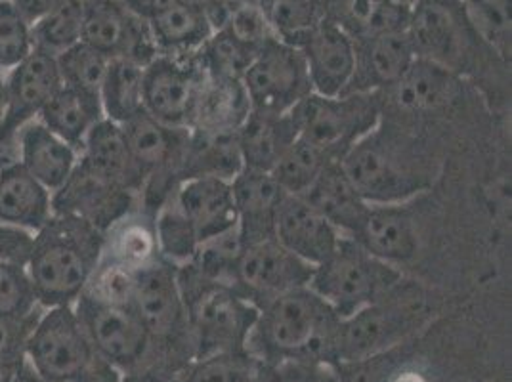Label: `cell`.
Wrapping results in <instances>:
<instances>
[{
  "label": "cell",
  "instance_id": "31",
  "mask_svg": "<svg viewBox=\"0 0 512 382\" xmlns=\"http://www.w3.org/2000/svg\"><path fill=\"white\" fill-rule=\"evenodd\" d=\"M148 23L157 52L167 56H193L214 33L213 23L205 12L180 2H174Z\"/></svg>",
  "mask_w": 512,
  "mask_h": 382
},
{
  "label": "cell",
  "instance_id": "53",
  "mask_svg": "<svg viewBox=\"0 0 512 382\" xmlns=\"http://www.w3.org/2000/svg\"><path fill=\"white\" fill-rule=\"evenodd\" d=\"M4 115H6V86H4V77L0 75V127L4 123Z\"/></svg>",
  "mask_w": 512,
  "mask_h": 382
},
{
  "label": "cell",
  "instance_id": "52",
  "mask_svg": "<svg viewBox=\"0 0 512 382\" xmlns=\"http://www.w3.org/2000/svg\"><path fill=\"white\" fill-rule=\"evenodd\" d=\"M16 382H50L43 379L39 373H35V369L23 361L22 367L16 371Z\"/></svg>",
  "mask_w": 512,
  "mask_h": 382
},
{
  "label": "cell",
  "instance_id": "13",
  "mask_svg": "<svg viewBox=\"0 0 512 382\" xmlns=\"http://www.w3.org/2000/svg\"><path fill=\"white\" fill-rule=\"evenodd\" d=\"M314 266L289 253L278 239H266L241 249L234 289L260 310L266 302L310 285Z\"/></svg>",
  "mask_w": 512,
  "mask_h": 382
},
{
  "label": "cell",
  "instance_id": "55",
  "mask_svg": "<svg viewBox=\"0 0 512 382\" xmlns=\"http://www.w3.org/2000/svg\"><path fill=\"white\" fill-rule=\"evenodd\" d=\"M0 382H16V373L6 375V377H0Z\"/></svg>",
  "mask_w": 512,
  "mask_h": 382
},
{
  "label": "cell",
  "instance_id": "54",
  "mask_svg": "<svg viewBox=\"0 0 512 382\" xmlns=\"http://www.w3.org/2000/svg\"><path fill=\"white\" fill-rule=\"evenodd\" d=\"M176 2L186 4V6H192V8H197V10H201V12L207 14V0H176Z\"/></svg>",
  "mask_w": 512,
  "mask_h": 382
},
{
  "label": "cell",
  "instance_id": "8",
  "mask_svg": "<svg viewBox=\"0 0 512 382\" xmlns=\"http://www.w3.org/2000/svg\"><path fill=\"white\" fill-rule=\"evenodd\" d=\"M96 356L73 306L46 308L25 340V361L50 382H81Z\"/></svg>",
  "mask_w": 512,
  "mask_h": 382
},
{
  "label": "cell",
  "instance_id": "9",
  "mask_svg": "<svg viewBox=\"0 0 512 382\" xmlns=\"http://www.w3.org/2000/svg\"><path fill=\"white\" fill-rule=\"evenodd\" d=\"M128 308L148 331L153 346H167L172 352L186 350L193 358L190 327L174 264L159 256L142 268L136 274Z\"/></svg>",
  "mask_w": 512,
  "mask_h": 382
},
{
  "label": "cell",
  "instance_id": "46",
  "mask_svg": "<svg viewBox=\"0 0 512 382\" xmlns=\"http://www.w3.org/2000/svg\"><path fill=\"white\" fill-rule=\"evenodd\" d=\"M33 235L20 228L0 224V262L25 266L31 255Z\"/></svg>",
  "mask_w": 512,
  "mask_h": 382
},
{
  "label": "cell",
  "instance_id": "29",
  "mask_svg": "<svg viewBox=\"0 0 512 382\" xmlns=\"http://www.w3.org/2000/svg\"><path fill=\"white\" fill-rule=\"evenodd\" d=\"M297 136L299 132L289 113L266 115L251 111L235 132L243 169L272 172Z\"/></svg>",
  "mask_w": 512,
  "mask_h": 382
},
{
  "label": "cell",
  "instance_id": "36",
  "mask_svg": "<svg viewBox=\"0 0 512 382\" xmlns=\"http://www.w3.org/2000/svg\"><path fill=\"white\" fill-rule=\"evenodd\" d=\"M331 161L339 159L331 157L327 151L314 146L306 138L297 136L295 142L281 155L278 165L272 170V176L285 193L302 195Z\"/></svg>",
  "mask_w": 512,
  "mask_h": 382
},
{
  "label": "cell",
  "instance_id": "44",
  "mask_svg": "<svg viewBox=\"0 0 512 382\" xmlns=\"http://www.w3.org/2000/svg\"><path fill=\"white\" fill-rule=\"evenodd\" d=\"M220 29H226L237 43L247 46L255 54H258L260 48L270 39L276 37L264 12L249 2L237 6Z\"/></svg>",
  "mask_w": 512,
  "mask_h": 382
},
{
  "label": "cell",
  "instance_id": "38",
  "mask_svg": "<svg viewBox=\"0 0 512 382\" xmlns=\"http://www.w3.org/2000/svg\"><path fill=\"white\" fill-rule=\"evenodd\" d=\"M266 367L249 350L220 352L192 360L182 382H262Z\"/></svg>",
  "mask_w": 512,
  "mask_h": 382
},
{
  "label": "cell",
  "instance_id": "42",
  "mask_svg": "<svg viewBox=\"0 0 512 382\" xmlns=\"http://www.w3.org/2000/svg\"><path fill=\"white\" fill-rule=\"evenodd\" d=\"M35 48L31 23L10 0H0V71H10L31 54Z\"/></svg>",
  "mask_w": 512,
  "mask_h": 382
},
{
  "label": "cell",
  "instance_id": "32",
  "mask_svg": "<svg viewBox=\"0 0 512 382\" xmlns=\"http://www.w3.org/2000/svg\"><path fill=\"white\" fill-rule=\"evenodd\" d=\"M241 169L243 161L237 148L235 132L203 134L190 130L178 170V182L195 176H214L232 182Z\"/></svg>",
  "mask_w": 512,
  "mask_h": 382
},
{
  "label": "cell",
  "instance_id": "6",
  "mask_svg": "<svg viewBox=\"0 0 512 382\" xmlns=\"http://www.w3.org/2000/svg\"><path fill=\"white\" fill-rule=\"evenodd\" d=\"M384 92L341 96L308 94L291 109L297 132L341 161L342 155L383 121Z\"/></svg>",
  "mask_w": 512,
  "mask_h": 382
},
{
  "label": "cell",
  "instance_id": "7",
  "mask_svg": "<svg viewBox=\"0 0 512 382\" xmlns=\"http://www.w3.org/2000/svg\"><path fill=\"white\" fill-rule=\"evenodd\" d=\"M423 318L425 297L402 281L386 297L341 319L337 363L365 360L392 350Z\"/></svg>",
  "mask_w": 512,
  "mask_h": 382
},
{
  "label": "cell",
  "instance_id": "5",
  "mask_svg": "<svg viewBox=\"0 0 512 382\" xmlns=\"http://www.w3.org/2000/svg\"><path fill=\"white\" fill-rule=\"evenodd\" d=\"M404 281V274L369 255L354 239L342 237L337 251L314 266L310 289L339 316L350 318L386 297Z\"/></svg>",
  "mask_w": 512,
  "mask_h": 382
},
{
  "label": "cell",
  "instance_id": "25",
  "mask_svg": "<svg viewBox=\"0 0 512 382\" xmlns=\"http://www.w3.org/2000/svg\"><path fill=\"white\" fill-rule=\"evenodd\" d=\"M52 214V191L35 180L20 161L0 167V224L37 234Z\"/></svg>",
  "mask_w": 512,
  "mask_h": 382
},
{
  "label": "cell",
  "instance_id": "43",
  "mask_svg": "<svg viewBox=\"0 0 512 382\" xmlns=\"http://www.w3.org/2000/svg\"><path fill=\"white\" fill-rule=\"evenodd\" d=\"M37 297L22 264L0 262V316L27 318L37 312Z\"/></svg>",
  "mask_w": 512,
  "mask_h": 382
},
{
  "label": "cell",
  "instance_id": "23",
  "mask_svg": "<svg viewBox=\"0 0 512 382\" xmlns=\"http://www.w3.org/2000/svg\"><path fill=\"white\" fill-rule=\"evenodd\" d=\"M232 190L241 245L274 239L276 214L285 191L279 188L272 172L241 169L232 180Z\"/></svg>",
  "mask_w": 512,
  "mask_h": 382
},
{
  "label": "cell",
  "instance_id": "17",
  "mask_svg": "<svg viewBox=\"0 0 512 382\" xmlns=\"http://www.w3.org/2000/svg\"><path fill=\"white\" fill-rule=\"evenodd\" d=\"M312 92L341 96L356 71V39L341 23L323 16L299 44Z\"/></svg>",
  "mask_w": 512,
  "mask_h": 382
},
{
  "label": "cell",
  "instance_id": "12",
  "mask_svg": "<svg viewBox=\"0 0 512 382\" xmlns=\"http://www.w3.org/2000/svg\"><path fill=\"white\" fill-rule=\"evenodd\" d=\"M86 337L98 356L119 371H140L153 350L148 331L128 306L83 293L73 304Z\"/></svg>",
  "mask_w": 512,
  "mask_h": 382
},
{
  "label": "cell",
  "instance_id": "15",
  "mask_svg": "<svg viewBox=\"0 0 512 382\" xmlns=\"http://www.w3.org/2000/svg\"><path fill=\"white\" fill-rule=\"evenodd\" d=\"M83 2V43L96 48L109 60L125 58L144 67L159 56L150 23L128 12L121 0Z\"/></svg>",
  "mask_w": 512,
  "mask_h": 382
},
{
  "label": "cell",
  "instance_id": "40",
  "mask_svg": "<svg viewBox=\"0 0 512 382\" xmlns=\"http://www.w3.org/2000/svg\"><path fill=\"white\" fill-rule=\"evenodd\" d=\"M83 0H64L43 20L31 25L33 44L44 52L58 56L67 48L81 43L83 35Z\"/></svg>",
  "mask_w": 512,
  "mask_h": 382
},
{
  "label": "cell",
  "instance_id": "14",
  "mask_svg": "<svg viewBox=\"0 0 512 382\" xmlns=\"http://www.w3.org/2000/svg\"><path fill=\"white\" fill-rule=\"evenodd\" d=\"M205 71L193 56L159 54L144 67V111L172 128H190Z\"/></svg>",
  "mask_w": 512,
  "mask_h": 382
},
{
  "label": "cell",
  "instance_id": "3",
  "mask_svg": "<svg viewBox=\"0 0 512 382\" xmlns=\"http://www.w3.org/2000/svg\"><path fill=\"white\" fill-rule=\"evenodd\" d=\"M341 165L369 205H404L434 180L417 138L384 121L342 155Z\"/></svg>",
  "mask_w": 512,
  "mask_h": 382
},
{
  "label": "cell",
  "instance_id": "21",
  "mask_svg": "<svg viewBox=\"0 0 512 382\" xmlns=\"http://www.w3.org/2000/svg\"><path fill=\"white\" fill-rule=\"evenodd\" d=\"M406 31H384L356 39V71L344 94L384 92L396 85L415 60Z\"/></svg>",
  "mask_w": 512,
  "mask_h": 382
},
{
  "label": "cell",
  "instance_id": "49",
  "mask_svg": "<svg viewBox=\"0 0 512 382\" xmlns=\"http://www.w3.org/2000/svg\"><path fill=\"white\" fill-rule=\"evenodd\" d=\"M121 379H123V371H119L102 356H96V360L92 361L81 382H121Z\"/></svg>",
  "mask_w": 512,
  "mask_h": 382
},
{
  "label": "cell",
  "instance_id": "33",
  "mask_svg": "<svg viewBox=\"0 0 512 382\" xmlns=\"http://www.w3.org/2000/svg\"><path fill=\"white\" fill-rule=\"evenodd\" d=\"M104 258L142 270L159 258L153 214L128 213L104 234Z\"/></svg>",
  "mask_w": 512,
  "mask_h": 382
},
{
  "label": "cell",
  "instance_id": "20",
  "mask_svg": "<svg viewBox=\"0 0 512 382\" xmlns=\"http://www.w3.org/2000/svg\"><path fill=\"white\" fill-rule=\"evenodd\" d=\"M172 201L192 224L199 243L237 228L234 190L230 180L195 176L176 184Z\"/></svg>",
  "mask_w": 512,
  "mask_h": 382
},
{
  "label": "cell",
  "instance_id": "26",
  "mask_svg": "<svg viewBox=\"0 0 512 382\" xmlns=\"http://www.w3.org/2000/svg\"><path fill=\"white\" fill-rule=\"evenodd\" d=\"M253 107L241 79L207 75L201 83L190 130L203 134H230L245 123Z\"/></svg>",
  "mask_w": 512,
  "mask_h": 382
},
{
  "label": "cell",
  "instance_id": "1",
  "mask_svg": "<svg viewBox=\"0 0 512 382\" xmlns=\"http://www.w3.org/2000/svg\"><path fill=\"white\" fill-rule=\"evenodd\" d=\"M339 329L341 318L310 287H302L258 310L247 350L266 365H335Z\"/></svg>",
  "mask_w": 512,
  "mask_h": 382
},
{
  "label": "cell",
  "instance_id": "11",
  "mask_svg": "<svg viewBox=\"0 0 512 382\" xmlns=\"http://www.w3.org/2000/svg\"><path fill=\"white\" fill-rule=\"evenodd\" d=\"M249 102L256 113L285 115L300 104L312 85L300 48L278 37L260 48L241 77Z\"/></svg>",
  "mask_w": 512,
  "mask_h": 382
},
{
  "label": "cell",
  "instance_id": "34",
  "mask_svg": "<svg viewBox=\"0 0 512 382\" xmlns=\"http://www.w3.org/2000/svg\"><path fill=\"white\" fill-rule=\"evenodd\" d=\"M457 73L425 58H415L404 77L390 88L396 104L404 109H432L442 106L457 83Z\"/></svg>",
  "mask_w": 512,
  "mask_h": 382
},
{
  "label": "cell",
  "instance_id": "4",
  "mask_svg": "<svg viewBox=\"0 0 512 382\" xmlns=\"http://www.w3.org/2000/svg\"><path fill=\"white\" fill-rule=\"evenodd\" d=\"M192 337L193 360L247 350L258 308L234 287L201 276L192 264L176 266Z\"/></svg>",
  "mask_w": 512,
  "mask_h": 382
},
{
  "label": "cell",
  "instance_id": "51",
  "mask_svg": "<svg viewBox=\"0 0 512 382\" xmlns=\"http://www.w3.org/2000/svg\"><path fill=\"white\" fill-rule=\"evenodd\" d=\"M121 382H172L167 375H161L157 371H132L123 375Z\"/></svg>",
  "mask_w": 512,
  "mask_h": 382
},
{
  "label": "cell",
  "instance_id": "39",
  "mask_svg": "<svg viewBox=\"0 0 512 382\" xmlns=\"http://www.w3.org/2000/svg\"><path fill=\"white\" fill-rule=\"evenodd\" d=\"M472 31L480 43L503 60L511 58V0L463 2Z\"/></svg>",
  "mask_w": 512,
  "mask_h": 382
},
{
  "label": "cell",
  "instance_id": "28",
  "mask_svg": "<svg viewBox=\"0 0 512 382\" xmlns=\"http://www.w3.org/2000/svg\"><path fill=\"white\" fill-rule=\"evenodd\" d=\"M302 197L320 211L344 237H352L369 209L348 174L342 169L341 161H331L321 170L316 182L302 193Z\"/></svg>",
  "mask_w": 512,
  "mask_h": 382
},
{
  "label": "cell",
  "instance_id": "18",
  "mask_svg": "<svg viewBox=\"0 0 512 382\" xmlns=\"http://www.w3.org/2000/svg\"><path fill=\"white\" fill-rule=\"evenodd\" d=\"M274 237L289 253L318 266L337 251L344 235L302 195L285 193L276 214Z\"/></svg>",
  "mask_w": 512,
  "mask_h": 382
},
{
  "label": "cell",
  "instance_id": "24",
  "mask_svg": "<svg viewBox=\"0 0 512 382\" xmlns=\"http://www.w3.org/2000/svg\"><path fill=\"white\" fill-rule=\"evenodd\" d=\"M350 239L392 266L404 264L417 253V232L404 205H369L358 232Z\"/></svg>",
  "mask_w": 512,
  "mask_h": 382
},
{
  "label": "cell",
  "instance_id": "37",
  "mask_svg": "<svg viewBox=\"0 0 512 382\" xmlns=\"http://www.w3.org/2000/svg\"><path fill=\"white\" fill-rule=\"evenodd\" d=\"M153 224L159 256L174 266L190 264L201 243L192 224L176 207L171 195L153 213Z\"/></svg>",
  "mask_w": 512,
  "mask_h": 382
},
{
  "label": "cell",
  "instance_id": "2",
  "mask_svg": "<svg viewBox=\"0 0 512 382\" xmlns=\"http://www.w3.org/2000/svg\"><path fill=\"white\" fill-rule=\"evenodd\" d=\"M104 253V232L73 214H52L33 235L25 264L39 306H73Z\"/></svg>",
  "mask_w": 512,
  "mask_h": 382
},
{
  "label": "cell",
  "instance_id": "16",
  "mask_svg": "<svg viewBox=\"0 0 512 382\" xmlns=\"http://www.w3.org/2000/svg\"><path fill=\"white\" fill-rule=\"evenodd\" d=\"M4 86L6 115L0 127V146L8 144L27 123L39 119L50 98L64 86L56 56L33 48L22 64L8 71Z\"/></svg>",
  "mask_w": 512,
  "mask_h": 382
},
{
  "label": "cell",
  "instance_id": "47",
  "mask_svg": "<svg viewBox=\"0 0 512 382\" xmlns=\"http://www.w3.org/2000/svg\"><path fill=\"white\" fill-rule=\"evenodd\" d=\"M14 8L23 16L27 23H37L43 20L46 14H50L54 8H58L64 0H10Z\"/></svg>",
  "mask_w": 512,
  "mask_h": 382
},
{
  "label": "cell",
  "instance_id": "41",
  "mask_svg": "<svg viewBox=\"0 0 512 382\" xmlns=\"http://www.w3.org/2000/svg\"><path fill=\"white\" fill-rule=\"evenodd\" d=\"M62 85L98 94L106 77L109 58L88 44L77 43L56 56Z\"/></svg>",
  "mask_w": 512,
  "mask_h": 382
},
{
  "label": "cell",
  "instance_id": "19",
  "mask_svg": "<svg viewBox=\"0 0 512 382\" xmlns=\"http://www.w3.org/2000/svg\"><path fill=\"white\" fill-rule=\"evenodd\" d=\"M134 193L115 188L88 174L79 163L60 190L52 195V209L56 214L79 216L100 232L132 213Z\"/></svg>",
  "mask_w": 512,
  "mask_h": 382
},
{
  "label": "cell",
  "instance_id": "45",
  "mask_svg": "<svg viewBox=\"0 0 512 382\" xmlns=\"http://www.w3.org/2000/svg\"><path fill=\"white\" fill-rule=\"evenodd\" d=\"M39 314L27 318L0 316V377L12 375L25 361V340L29 337Z\"/></svg>",
  "mask_w": 512,
  "mask_h": 382
},
{
  "label": "cell",
  "instance_id": "30",
  "mask_svg": "<svg viewBox=\"0 0 512 382\" xmlns=\"http://www.w3.org/2000/svg\"><path fill=\"white\" fill-rule=\"evenodd\" d=\"M104 117L98 94L62 86L44 106L39 123L81 153L86 136Z\"/></svg>",
  "mask_w": 512,
  "mask_h": 382
},
{
  "label": "cell",
  "instance_id": "56",
  "mask_svg": "<svg viewBox=\"0 0 512 382\" xmlns=\"http://www.w3.org/2000/svg\"><path fill=\"white\" fill-rule=\"evenodd\" d=\"M461 2H467V0H461Z\"/></svg>",
  "mask_w": 512,
  "mask_h": 382
},
{
  "label": "cell",
  "instance_id": "35",
  "mask_svg": "<svg viewBox=\"0 0 512 382\" xmlns=\"http://www.w3.org/2000/svg\"><path fill=\"white\" fill-rule=\"evenodd\" d=\"M144 65L125 58L109 60L106 77L100 88L104 117L115 125H125L144 111Z\"/></svg>",
  "mask_w": 512,
  "mask_h": 382
},
{
  "label": "cell",
  "instance_id": "22",
  "mask_svg": "<svg viewBox=\"0 0 512 382\" xmlns=\"http://www.w3.org/2000/svg\"><path fill=\"white\" fill-rule=\"evenodd\" d=\"M79 165L98 180L134 195L146 186V174L136 165L123 128L107 119L88 132L79 153Z\"/></svg>",
  "mask_w": 512,
  "mask_h": 382
},
{
  "label": "cell",
  "instance_id": "27",
  "mask_svg": "<svg viewBox=\"0 0 512 382\" xmlns=\"http://www.w3.org/2000/svg\"><path fill=\"white\" fill-rule=\"evenodd\" d=\"M20 163L25 170L52 191L64 186L79 163V151L50 132L39 121H31L18 132Z\"/></svg>",
  "mask_w": 512,
  "mask_h": 382
},
{
  "label": "cell",
  "instance_id": "50",
  "mask_svg": "<svg viewBox=\"0 0 512 382\" xmlns=\"http://www.w3.org/2000/svg\"><path fill=\"white\" fill-rule=\"evenodd\" d=\"M241 4H245V0H207V16L213 23L214 31L220 29L228 16Z\"/></svg>",
  "mask_w": 512,
  "mask_h": 382
},
{
  "label": "cell",
  "instance_id": "10",
  "mask_svg": "<svg viewBox=\"0 0 512 382\" xmlns=\"http://www.w3.org/2000/svg\"><path fill=\"white\" fill-rule=\"evenodd\" d=\"M417 58L461 73L476 58V48H486L472 31L461 0H425L406 27Z\"/></svg>",
  "mask_w": 512,
  "mask_h": 382
},
{
  "label": "cell",
  "instance_id": "48",
  "mask_svg": "<svg viewBox=\"0 0 512 382\" xmlns=\"http://www.w3.org/2000/svg\"><path fill=\"white\" fill-rule=\"evenodd\" d=\"M121 2L127 6L128 12H132L134 16L146 22H151L155 16L171 8L176 0H121Z\"/></svg>",
  "mask_w": 512,
  "mask_h": 382
}]
</instances>
